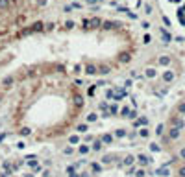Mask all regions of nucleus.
<instances>
[{
	"label": "nucleus",
	"instance_id": "obj_1",
	"mask_svg": "<svg viewBox=\"0 0 185 177\" xmlns=\"http://www.w3.org/2000/svg\"><path fill=\"white\" fill-rule=\"evenodd\" d=\"M172 2H176V4H180V8H178V19H180V22H181V26H185V0H172Z\"/></svg>",
	"mask_w": 185,
	"mask_h": 177
},
{
	"label": "nucleus",
	"instance_id": "obj_2",
	"mask_svg": "<svg viewBox=\"0 0 185 177\" xmlns=\"http://www.w3.org/2000/svg\"><path fill=\"white\" fill-rule=\"evenodd\" d=\"M180 157L185 161V148H181V149H180Z\"/></svg>",
	"mask_w": 185,
	"mask_h": 177
}]
</instances>
